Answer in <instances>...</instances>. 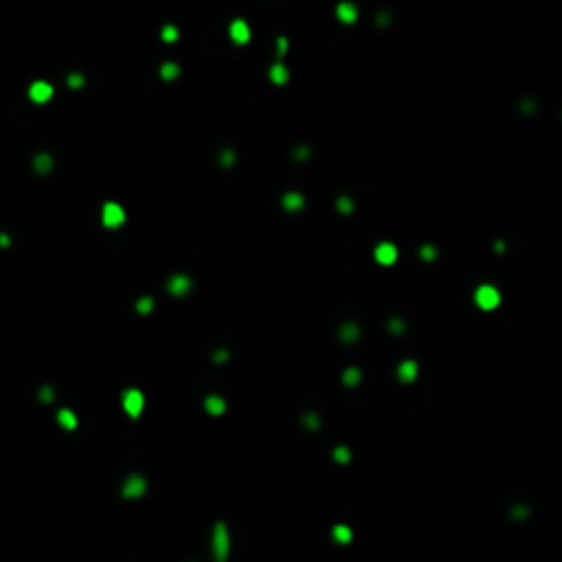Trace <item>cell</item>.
<instances>
[{
    "mask_svg": "<svg viewBox=\"0 0 562 562\" xmlns=\"http://www.w3.org/2000/svg\"><path fill=\"white\" fill-rule=\"evenodd\" d=\"M474 303L481 307V310L490 312V310H497L499 303H501V292L497 286H490V283H483L474 290Z\"/></svg>",
    "mask_w": 562,
    "mask_h": 562,
    "instance_id": "obj_1",
    "label": "cell"
},
{
    "mask_svg": "<svg viewBox=\"0 0 562 562\" xmlns=\"http://www.w3.org/2000/svg\"><path fill=\"white\" fill-rule=\"evenodd\" d=\"M336 16L341 22L345 24H354L356 20H358V9H356L354 3H341L336 7Z\"/></svg>",
    "mask_w": 562,
    "mask_h": 562,
    "instance_id": "obj_10",
    "label": "cell"
},
{
    "mask_svg": "<svg viewBox=\"0 0 562 562\" xmlns=\"http://www.w3.org/2000/svg\"><path fill=\"white\" fill-rule=\"evenodd\" d=\"M288 77H290V72L283 64H275L273 68H270V79H273L275 84H286Z\"/></svg>",
    "mask_w": 562,
    "mask_h": 562,
    "instance_id": "obj_15",
    "label": "cell"
},
{
    "mask_svg": "<svg viewBox=\"0 0 562 562\" xmlns=\"http://www.w3.org/2000/svg\"><path fill=\"white\" fill-rule=\"evenodd\" d=\"M101 222L106 228H119L125 222V211L117 202H106L101 207Z\"/></svg>",
    "mask_w": 562,
    "mask_h": 562,
    "instance_id": "obj_3",
    "label": "cell"
},
{
    "mask_svg": "<svg viewBox=\"0 0 562 562\" xmlns=\"http://www.w3.org/2000/svg\"><path fill=\"white\" fill-rule=\"evenodd\" d=\"M332 536H334V540H338L341 545H347L349 540H352V529L347 527V525H336L334 529H332Z\"/></svg>",
    "mask_w": 562,
    "mask_h": 562,
    "instance_id": "obj_14",
    "label": "cell"
},
{
    "mask_svg": "<svg viewBox=\"0 0 562 562\" xmlns=\"http://www.w3.org/2000/svg\"><path fill=\"white\" fill-rule=\"evenodd\" d=\"M160 75H163V79H176V77L180 75V66H176L174 62H167V64H163V68H160Z\"/></svg>",
    "mask_w": 562,
    "mask_h": 562,
    "instance_id": "obj_17",
    "label": "cell"
},
{
    "mask_svg": "<svg viewBox=\"0 0 562 562\" xmlns=\"http://www.w3.org/2000/svg\"><path fill=\"white\" fill-rule=\"evenodd\" d=\"M57 420H59V426L62 428H68V431H72V428L77 426V418H75V413H72V411H68V409H62L57 413Z\"/></svg>",
    "mask_w": 562,
    "mask_h": 562,
    "instance_id": "obj_13",
    "label": "cell"
},
{
    "mask_svg": "<svg viewBox=\"0 0 562 562\" xmlns=\"http://www.w3.org/2000/svg\"><path fill=\"white\" fill-rule=\"evenodd\" d=\"M53 97V86L48 82H33L31 86H29V99L35 101V104H46V101H51Z\"/></svg>",
    "mask_w": 562,
    "mask_h": 562,
    "instance_id": "obj_6",
    "label": "cell"
},
{
    "mask_svg": "<svg viewBox=\"0 0 562 562\" xmlns=\"http://www.w3.org/2000/svg\"><path fill=\"white\" fill-rule=\"evenodd\" d=\"M204 409H207V413H211V415H220V413H224L226 402H224V397H220V395H209L207 400H204Z\"/></svg>",
    "mask_w": 562,
    "mask_h": 562,
    "instance_id": "obj_12",
    "label": "cell"
},
{
    "mask_svg": "<svg viewBox=\"0 0 562 562\" xmlns=\"http://www.w3.org/2000/svg\"><path fill=\"white\" fill-rule=\"evenodd\" d=\"M167 288H169V292H172V294H176V297H183V294L189 292L191 279H189L187 275H174L172 279H169Z\"/></svg>",
    "mask_w": 562,
    "mask_h": 562,
    "instance_id": "obj_8",
    "label": "cell"
},
{
    "mask_svg": "<svg viewBox=\"0 0 562 562\" xmlns=\"http://www.w3.org/2000/svg\"><path fill=\"white\" fill-rule=\"evenodd\" d=\"M397 378H400L402 382H413V380L418 378V362L415 360L400 362V367H397Z\"/></svg>",
    "mask_w": 562,
    "mask_h": 562,
    "instance_id": "obj_11",
    "label": "cell"
},
{
    "mask_svg": "<svg viewBox=\"0 0 562 562\" xmlns=\"http://www.w3.org/2000/svg\"><path fill=\"white\" fill-rule=\"evenodd\" d=\"M303 420H305V426H310V428H318V418H316V415H312V413H310V415H305Z\"/></svg>",
    "mask_w": 562,
    "mask_h": 562,
    "instance_id": "obj_26",
    "label": "cell"
},
{
    "mask_svg": "<svg viewBox=\"0 0 562 562\" xmlns=\"http://www.w3.org/2000/svg\"><path fill=\"white\" fill-rule=\"evenodd\" d=\"M152 305H154V303H152V299H141V301L136 303L138 312H143V314H147L149 310H152Z\"/></svg>",
    "mask_w": 562,
    "mask_h": 562,
    "instance_id": "obj_23",
    "label": "cell"
},
{
    "mask_svg": "<svg viewBox=\"0 0 562 562\" xmlns=\"http://www.w3.org/2000/svg\"><path fill=\"white\" fill-rule=\"evenodd\" d=\"M343 380H345V384H349V386L358 384L360 382V371L356 369V367H349V369L343 373Z\"/></svg>",
    "mask_w": 562,
    "mask_h": 562,
    "instance_id": "obj_18",
    "label": "cell"
},
{
    "mask_svg": "<svg viewBox=\"0 0 562 562\" xmlns=\"http://www.w3.org/2000/svg\"><path fill=\"white\" fill-rule=\"evenodd\" d=\"M338 209L345 211V213H349V211L354 209V204H352V200H349V198H341V200H338Z\"/></svg>",
    "mask_w": 562,
    "mask_h": 562,
    "instance_id": "obj_25",
    "label": "cell"
},
{
    "mask_svg": "<svg viewBox=\"0 0 562 562\" xmlns=\"http://www.w3.org/2000/svg\"><path fill=\"white\" fill-rule=\"evenodd\" d=\"M178 38V31H176V27H172V24H167L165 29H163V40L165 42H174Z\"/></svg>",
    "mask_w": 562,
    "mask_h": 562,
    "instance_id": "obj_21",
    "label": "cell"
},
{
    "mask_svg": "<svg viewBox=\"0 0 562 562\" xmlns=\"http://www.w3.org/2000/svg\"><path fill=\"white\" fill-rule=\"evenodd\" d=\"M35 169L42 174V172H48L51 169V156L48 154H40L38 158H35Z\"/></svg>",
    "mask_w": 562,
    "mask_h": 562,
    "instance_id": "obj_19",
    "label": "cell"
},
{
    "mask_svg": "<svg viewBox=\"0 0 562 562\" xmlns=\"http://www.w3.org/2000/svg\"><path fill=\"white\" fill-rule=\"evenodd\" d=\"M82 75H70V79H68V86H72V88H77V86H82Z\"/></svg>",
    "mask_w": 562,
    "mask_h": 562,
    "instance_id": "obj_28",
    "label": "cell"
},
{
    "mask_svg": "<svg viewBox=\"0 0 562 562\" xmlns=\"http://www.w3.org/2000/svg\"><path fill=\"white\" fill-rule=\"evenodd\" d=\"M40 397L44 402H51L53 400V389H51V386H44V389H42V393H40Z\"/></svg>",
    "mask_w": 562,
    "mask_h": 562,
    "instance_id": "obj_27",
    "label": "cell"
},
{
    "mask_svg": "<svg viewBox=\"0 0 562 562\" xmlns=\"http://www.w3.org/2000/svg\"><path fill=\"white\" fill-rule=\"evenodd\" d=\"M145 490H147V483L141 474H130L128 479L123 483V497L125 499H136V497H143Z\"/></svg>",
    "mask_w": 562,
    "mask_h": 562,
    "instance_id": "obj_5",
    "label": "cell"
},
{
    "mask_svg": "<svg viewBox=\"0 0 562 562\" xmlns=\"http://www.w3.org/2000/svg\"><path fill=\"white\" fill-rule=\"evenodd\" d=\"M373 257H376L378 264L391 266V264H395V259H397V249H395L393 244H391V242H382V244L376 246V251H373Z\"/></svg>",
    "mask_w": 562,
    "mask_h": 562,
    "instance_id": "obj_7",
    "label": "cell"
},
{
    "mask_svg": "<svg viewBox=\"0 0 562 562\" xmlns=\"http://www.w3.org/2000/svg\"><path fill=\"white\" fill-rule=\"evenodd\" d=\"M435 253H437V251H435L433 246H422V249H420V257L422 259H435Z\"/></svg>",
    "mask_w": 562,
    "mask_h": 562,
    "instance_id": "obj_24",
    "label": "cell"
},
{
    "mask_svg": "<svg viewBox=\"0 0 562 562\" xmlns=\"http://www.w3.org/2000/svg\"><path fill=\"white\" fill-rule=\"evenodd\" d=\"M231 40L237 42V44H246V42L251 40V29H249V24H246L244 20L231 22Z\"/></svg>",
    "mask_w": 562,
    "mask_h": 562,
    "instance_id": "obj_9",
    "label": "cell"
},
{
    "mask_svg": "<svg viewBox=\"0 0 562 562\" xmlns=\"http://www.w3.org/2000/svg\"><path fill=\"white\" fill-rule=\"evenodd\" d=\"M286 48H288V46H286V40L281 38V40H279V53H281V55L286 53Z\"/></svg>",
    "mask_w": 562,
    "mask_h": 562,
    "instance_id": "obj_29",
    "label": "cell"
},
{
    "mask_svg": "<svg viewBox=\"0 0 562 562\" xmlns=\"http://www.w3.org/2000/svg\"><path fill=\"white\" fill-rule=\"evenodd\" d=\"M121 404H123L125 413L130 418H138L143 413V407H145V397L138 389H125L123 391V397H121Z\"/></svg>",
    "mask_w": 562,
    "mask_h": 562,
    "instance_id": "obj_4",
    "label": "cell"
},
{
    "mask_svg": "<svg viewBox=\"0 0 562 562\" xmlns=\"http://www.w3.org/2000/svg\"><path fill=\"white\" fill-rule=\"evenodd\" d=\"M349 457H352V455H349V450L343 448V446H338V448L334 450V459H336V461H341V463L349 461Z\"/></svg>",
    "mask_w": 562,
    "mask_h": 562,
    "instance_id": "obj_22",
    "label": "cell"
},
{
    "mask_svg": "<svg viewBox=\"0 0 562 562\" xmlns=\"http://www.w3.org/2000/svg\"><path fill=\"white\" fill-rule=\"evenodd\" d=\"M283 207L290 209V211H297L303 207V196H299V193H288V196H283Z\"/></svg>",
    "mask_w": 562,
    "mask_h": 562,
    "instance_id": "obj_16",
    "label": "cell"
},
{
    "mask_svg": "<svg viewBox=\"0 0 562 562\" xmlns=\"http://www.w3.org/2000/svg\"><path fill=\"white\" fill-rule=\"evenodd\" d=\"M341 336H343V341H356L358 338V328L356 325H345L341 330Z\"/></svg>",
    "mask_w": 562,
    "mask_h": 562,
    "instance_id": "obj_20",
    "label": "cell"
},
{
    "mask_svg": "<svg viewBox=\"0 0 562 562\" xmlns=\"http://www.w3.org/2000/svg\"><path fill=\"white\" fill-rule=\"evenodd\" d=\"M213 555L217 562H226L228 558V529L224 523H217L213 529Z\"/></svg>",
    "mask_w": 562,
    "mask_h": 562,
    "instance_id": "obj_2",
    "label": "cell"
}]
</instances>
